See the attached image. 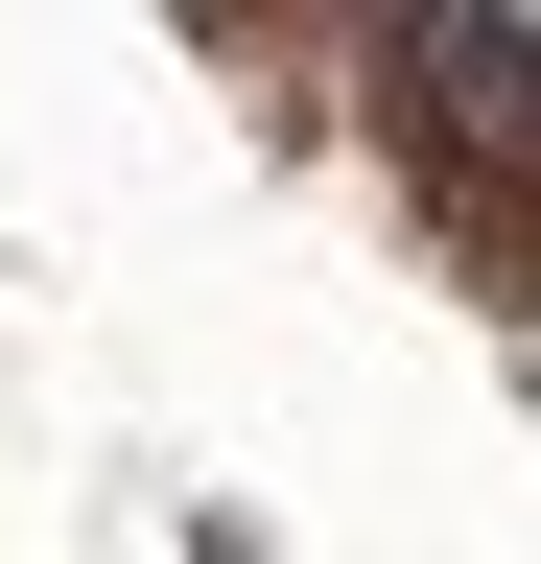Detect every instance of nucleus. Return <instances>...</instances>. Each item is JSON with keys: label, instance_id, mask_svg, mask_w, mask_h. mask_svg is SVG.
Segmentation results:
<instances>
[{"label": "nucleus", "instance_id": "1", "mask_svg": "<svg viewBox=\"0 0 541 564\" xmlns=\"http://www.w3.org/2000/svg\"><path fill=\"white\" fill-rule=\"evenodd\" d=\"M377 70H400V141H447L470 165V236H495V188H518V70H541V24L518 0H447V24H377Z\"/></svg>", "mask_w": 541, "mask_h": 564}]
</instances>
